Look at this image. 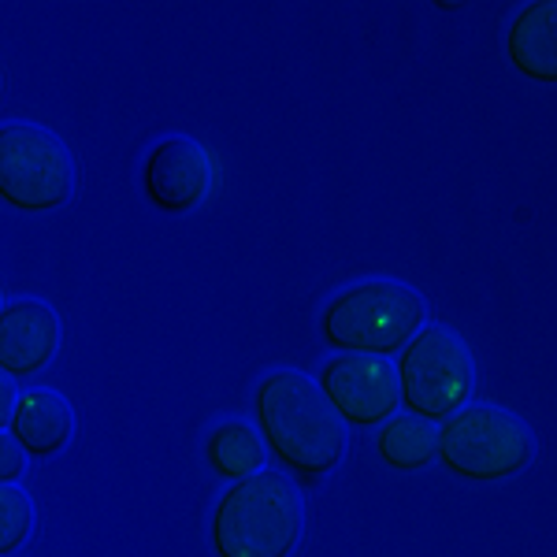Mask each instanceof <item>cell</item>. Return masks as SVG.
I'll return each instance as SVG.
<instances>
[{
  "instance_id": "obj_12",
  "label": "cell",
  "mask_w": 557,
  "mask_h": 557,
  "mask_svg": "<svg viewBox=\"0 0 557 557\" xmlns=\"http://www.w3.org/2000/svg\"><path fill=\"white\" fill-rule=\"evenodd\" d=\"M205 465L220 475L223 483H242L249 475H260L268 465V446L260 438L257 424L246 420H223L205 435Z\"/></svg>"
},
{
  "instance_id": "obj_5",
  "label": "cell",
  "mask_w": 557,
  "mask_h": 557,
  "mask_svg": "<svg viewBox=\"0 0 557 557\" xmlns=\"http://www.w3.org/2000/svg\"><path fill=\"white\" fill-rule=\"evenodd\" d=\"M394 372H398L401 409L435 428L469 406L475 386V364L469 346L450 327H438V323H428L401 349L398 361H394Z\"/></svg>"
},
{
  "instance_id": "obj_14",
  "label": "cell",
  "mask_w": 557,
  "mask_h": 557,
  "mask_svg": "<svg viewBox=\"0 0 557 557\" xmlns=\"http://www.w3.org/2000/svg\"><path fill=\"white\" fill-rule=\"evenodd\" d=\"M34 532V502L20 483L0 491V554L12 557L26 546Z\"/></svg>"
},
{
  "instance_id": "obj_13",
  "label": "cell",
  "mask_w": 557,
  "mask_h": 557,
  "mask_svg": "<svg viewBox=\"0 0 557 557\" xmlns=\"http://www.w3.org/2000/svg\"><path fill=\"white\" fill-rule=\"evenodd\" d=\"M375 454L394 472H424L438 461V428L398 412L383 428H375Z\"/></svg>"
},
{
  "instance_id": "obj_10",
  "label": "cell",
  "mask_w": 557,
  "mask_h": 557,
  "mask_svg": "<svg viewBox=\"0 0 557 557\" xmlns=\"http://www.w3.org/2000/svg\"><path fill=\"white\" fill-rule=\"evenodd\" d=\"M506 60L528 83L557 86V0L524 4L509 20Z\"/></svg>"
},
{
  "instance_id": "obj_1",
  "label": "cell",
  "mask_w": 557,
  "mask_h": 557,
  "mask_svg": "<svg viewBox=\"0 0 557 557\" xmlns=\"http://www.w3.org/2000/svg\"><path fill=\"white\" fill-rule=\"evenodd\" d=\"M253 424L268 457L301 487H317L346 457V424L312 375L278 368L253 391Z\"/></svg>"
},
{
  "instance_id": "obj_8",
  "label": "cell",
  "mask_w": 557,
  "mask_h": 557,
  "mask_svg": "<svg viewBox=\"0 0 557 557\" xmlns=\"http://www.w3.org/2000/svg\"><path fill=\"white\" fill-rule=\"evenodd\" d=\"M212 183L215 168L209 149L201 141L186 138V134L160 138L141 160V194H146L152 209L168 215H186L201 209L212 194Z\"/></svg>"
},
{
  "instance_id": "obj_15",
  "label": "cell",
  "mask_w": 557,
  "mask_h": 557,
  "mask_svg": "<svg viewBox=\"0 0 557 557\" xmlns=\"http://www.w3.org/2000/svg\"><path fill=\"white\" fill-rule=\"evenodd\" d=\"M26 461H30V457H26V450L4 431V435H0V480H4V487H12V483L23 480Z\"/></svg>"
},
{
  "instance_id": "obj_3",
  "label": "cell",
  "mask_w": 557,
  "mask_h": 557,
  "mask_svg": "<svg viewBox=\"0 0 557 557\" xmlns=\"http://www.w3.org/2000/svg\"><path fill=\"white\" fill-rule=\"evenodd\" d=\"M320 343L335 354L398 357L428 327V305L412 286L394 278H364L320 309Z\"/></svg>"
},
{
  "instance_id": "obj_16",
  "label": "cell",
  "mask_w": 557,
  "mask_h": 557,
  "mask_svg": "<svg viewBox=\"0 0 557 557\" xmlns=\"http://www.w3.org/2000/svg\"><path fill=\"white\" fill-rule=\"evenodd\" d=\"M20 398H23V394L15 391V380H0V428H8L15 406H20Z\"/></svg>"
},
{
  "instance_id": "obj_7",
  "label": "cell",
  "mask_w": 557,
  "mask_h": 557,
  "mask_svg": "<svg viewBox=\"0 0 557 557\" xmlns=\"http://www.w3.org/2000/svg\"><path fill=\"white\" fill-rule=\"evenodd\" d=\"M312 380H317L320 394L346 428H383L401 409L398 372L383 357L335 354L331 361L320 364V372Z\"/></svg>"
},
{
  "instance_id": "obj_2",
  "label": "cell",
  "mask_w": 557,
  "mask_h": 557,
  "mask_svg": "<svg viewBox=\"0 0 557 557\" xmlns=\"http://www.w3.org/2000/svg\"><path fill=\"white\" fill-rule=\"evenodd\" d=\"M305 532V509L294 480L264 469L227 483L209 520L215 557H290Z\"/></svg>"
},
{
  "instance_id": "obj_11",
  "label": "cell",
  "mask_w": 557,
  "mask_h": 557,
  "mask_svg": "<svg viewBox=\"0 0 557 557\" xmlns=\"http://www.w3.org/2000/svg\"><path fill=\"white\" fill-rule=\"evenodd\" d=\"M4 431L23 446L30 461H52L67 450L75 435V412L57 391H23Z\"/></svg>"
},
{
  "instance_id": "obj_9",
  "label": "cell",
  "mask_w": 557,
  "mask_h": 557,
  "mask_svg": "<svg viewBox=\"0 0 557 557\" xmlns=\"http://www.w3.org/2000/svg\"><path fill=\"white\" fill-rule=\"evenodd\" d=\"M60 349V317L38 298H8L0 309V372L30 380L45 372Z\"/></svg>"
},
{
  "instance_id": "obj_6",
  "label": "cell",
  "mask_w": 557,
  "mask_h": 557,
  "mask_svg": "<svg viewBox=\"0 0 557 557\" xmlns=\"http://www.w3.org/2000/svg\"><path fill=\"white\" fill-rule=\"evenodd\" d=\"M75 194V164L64 141L34 123L0 131V197L8 209L41 215L64 209Z\"/></svg>"
},
{
  "instance_id": "obj_4",
  "label": "cell",
  "mask_w": 557,
  "mask_h": 557,
  "mask_svg": "<svg viewBox=\"0 0 557 557\" xmlns=\"http://www.w3.org/2000/svg\"><path fill=\"white\" fill-rule=\"evenodd\" d=\"M535 438L524 420L498 406H465L438 424V469L465 483L513 480L532 465Z\"/></svg>"
}]
</instances>
